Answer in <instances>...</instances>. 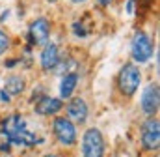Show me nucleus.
<instances>
[{"mask_svg":"<svg viewBox=\"0 0 160 157\" xmlns=\"http://www.w3.org/2000/svg\"><path fill=\"white\" fill-rule=\"evenodd\" d=\"M62 107H63L62 99H56V97H50V95H43L36 103V112L41 114V116H52V114L60 112Z\"/></svg>","mask_w":160,"mask_h":157,"instance_id":"9","label":"nucleus"},{"mask_svg":"<svg viewBox=\"0 0 160 157\" xmlns=\"http://www.w3.org/2000/svg\"><path fill=\"white\" fill-rule=\"evenodd\" d=\"M43 157H58V155H52V154H48V155H43Z\"/></svg>","mask_w":160,"mask_h":157,"instance_id":"20","label":"nucleus"},{"mask_svg":"<svg viewBox=\"0 0 160 157\" xmlns=\"http://www.w3.org/2000/svg\"><path fill=\"white\" fill-rule=\"evenodd\" d=\"M52 133L54 137L58 138L60 144L63 146H73L77 142V129H75V123L69 122L67 118H56L52 122Z\"/></svg>","mask_w":160,"mask_h":157,"instance_id":"6","label":"nucleus"},{"mask_svg":"<svg viewBox=\"0 0 160 157\" xmlns=\"http://www.w3.org/2000/svg\"><path fill=\"white\" fill-rule=\"evenodd\" d=\"M82 157H104V137L97 127H89L84 133Z\"/></svg>","mask_w":160,"mask_h":157,"instance_id":"3","label":"nucleus"},{"mask_svg":"<svg viewBox=\"0 0 160 157\" xmlns=\"http://www.w3.org/2000/svg\"><path fill=\"white\" fill-rule=\"evenodd\" d=\"M24 86H26V82L22 77H9L6 82V92L9 95H19L24 92Z\"/></svg>","mask_w":160,"mask_h":157,"instance_id":"13","label":"nucleus"},{"mask_svg":"<svg viewBox=\"0 0 160 157\" xmlns=\"http://www.w3.org/2000/svg\"><path fill=\"white\" fill-rule=\"evenodd\" d=\"M97 2H99L101 6H108V4H112L114 0H97Z\"/></svg>","mask_w":160,"mask_h":157,"instance_id":"17","label":"nucleus"},{"mask_svg":"<svg viewBox=\"0 0 160 157\" xmlns=\"http://www.w3.org/2000/svg\"><path fill=\"white\" fill-rule=\"evenodd\" d=\"M39 62H41V68H43V69H54V68L60 64V51H58V45L47 43L45 49L41 51Z\"/></svg>","mask_w":160,"mask_h":157,"instance_id":"11","label":"nucleus"},{"mask_svg":"<svg viewBox=\"0 0 160 157\" xmlns=\"http://www.w3.org/2000/svg\"><path fill=\"white\" fill-rule=\"evenodd\" d=\"M17 64V60H8V64H6V68H13Z\"/></svg>","mask_w":160,"mask_h":157,"instance_id":"18","label":"nucleus"},{"mask_svg":"<svg viewBox=\"0 0 160 157\" xmlns=\"http://www.w3.org/2000/svg\"><path fill=\"white\" fill-rule=\"evenodd\" d=\"M2 133L6 135L9 144L19 146H32L36 144V135L26 129V122L21 114H11L6 120H2Z\"/></svg>","mask_w":160,"mask_h":157,"instance_id":"1","label":"nucleus"},{"mask_svg":"<svg viewBox=\"0 0 160 157\" xmlns=\"http://www.w3.org/2000/svg\"><path fill=\"white\" fill-rule=\"evenodd\" d=\"M0 99H2V101H9V99H11V95H9L6 90H2V92H0Z\"/></svg>","mask_w":160,"mask_h":157,"instance_id":"16","label":"nucleus"},{"mask_svg":"<svg viewBox=\"0 0 160 157\" xmlns=\"http://www.w3.org/2000/svg\"><path fill=\"white\" fill-rule=\"evenodd\" d=\"M153 41L149 39V36L145 32H136L134 38H132V43H130V54H132V60L138 62V64H145L149 62V58L153 56Z\"/></svg>","mask_w":160,"mask_h":157,"instance_id":"4","label":"nucleus"},{"mask_svg":"<svg viewBox=\"0 0 160 157\" xmlns=\"http://www.w3.org/2000/svg\"><path fill=\"white\" fill-rule=\"evenodd\" d=\"M73 32H75V36H78V38H86V36H88V30L84 28L82 23H73Z\"/></svg>","mask_w":160,"mask_h":157,"instance_id":"14","label":"nucleus"},{"mask_svg":"<svg viewBox=\"0 0 160 157\" xmlns=\"http://www.w3.org/2000/svg\"><path fill=\"white\" fill-rule=\"evenodd\" d=\"M158 103H160L158 84H157V82H151V84H147L145 90L142 92V99H140L142 111H143L147 116H153V114H157V111H158Z\"/></svg>","mask_w":160,"mask_h":157,"instance_id":"7","label":"nucleus"},{"mask_svg":"<svg viewBox=\"0 0 160 157\" xmlns=\"http://www.w3.org/2000/svg\"><path fill=\"white\" fill-rule=\"evenodd\" d=\"M73 4H82V2H86V0H71Z\"/></svg>","mask_w":160,"mask_h":157,"instance_id":"19","label":"nucleus"},{"mask_svg":"<svg viewBox=\"0 0 160 157\" xmlns=\"http://www.w3.org/2000/svg\"><path fill=\"white\" fill-rule=\"evenodd\" d=\"M65 109H67L69 118H71L75 123H84V122L88 120V105H86V101L80 99V97L71 99Z\"/></svg>","mask_w":160,"mask_h":157,"instance_id":"10","label":"nucleus"},{"mask_svg":"<svg viewBox=\"0 0 160 157\" xmlns=\"http://www.w3.org/2000/svg\"><path fill=\"white\" fill-rule=\"evenodd\" d=\"M140 82H142V71L138 69L136 64H125L121 68L119 77H118V86H119L123 95L132 97L138 92Z\"/></svg>","mask_w":160,"mask_h":157,"instance_id":"2","label":"nucleus"},{"mask_svg":"<svg viewBox=\"0 0 160 157\" xmlns=\"http://www.w3.org/2000/svg\"><path fill=\"white\" fill-rule=\"evenodd\" d=\"M140 142L143 150L147 152H157L160 146V123L157 118H149L143 122L142 131H140Z\"/></svg>","mask_w":160,"mask_h":157,"instance_id":"5","label":"nucleus"},{"mask_svg":"<svg viewBox=\"0 0 160 157\" xmlns=\"http://www.w3.org/2000/svg\"><path fill=\"white\" fill-rule=\"evenodd\" d=\"M77 84H78V75L77 73H67L62 78V82H60V95H62V99H69L73 95Z\"/></svg>","mask_w":160,"mask_h":157,"instance_id":"12","label":"nucleus"},{"mask_svg":"<svg viewBox=\"0 0 160 157\" xmlns=\"http://www.w3.org/2000/svg\"><path fill=\"white\" fill-rule=\"evenodd\" d=\"M48 2H56V0H48Z\"/></svg>","mask_w":160,"mask_h":157,"instance_id":"21","label":"nucleus"},{"mask_svg":"<svg viewBox=\"0 0 160 157\" xmlns=\"http://www.w3.org/2000/svg\"><path fill=\"white\" fill-rule=\"evenodd\" d=\"M30 41L36 45H47L48 36H50V23L45 17H38L32 24H30Z\"/></svg>","mask_w":160,"mask_h":157,"instance_id":"8","label":"nucleus"},{"mask_svg":"<svg viewBox=\"0 0 160 157\" xmlns=\"http://www.w3.org/2000/svg\"><path fill=\"white\" fill-rule=\"evenodd\" d=\"M8 49H9V38L0 30V54H2V52H6Z\"/></svg>","mask_w":160,"mask_h":157,"instance_id":"15","label":"nucleus"}]
</instances>
